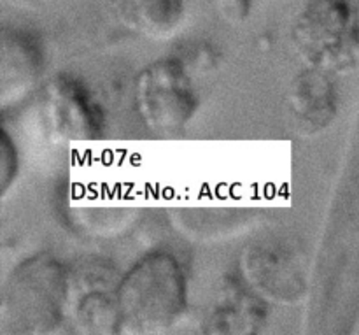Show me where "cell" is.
I'll use <instances>...</instances> for the list:
<instances>
[{"instance_id": "1", "label": "cell", "mask_w": 359, "mask_h": 335, "mask_svg": "<svg viewBox=\"0 0 359 335\" xmlns=\"http://www.w3.org/2000/svg\"><path fill=\"white\" fill-rule=\"evenodd\" d=\"M116 309L123 334H165L177 327L188 309V280L177 256L144 255L119 281Z\"/></svg>"}, {"instance_id": "9", "label": "cell", "mask_w": 359, "mask_h": 335, "mask_svg": "<svg viewBox=\"0 0 359 335\" xmlns=\"http://www.w3.org/2000/svg\"><path fill=\"white\" fill-rule=\"evenodd\" d=\"M221 13L233 21H242L249 13V2L251 0H217Z\"/></svg>"}, {"instance_id": "3", "label": "cell", "mask_w": 359, "mask_h": 335, "mask_svg": "<svg viewBox=\"0 0 359 335\" xmlns=\"http://www.w3.org/2000/svg\"><path fill=\"white\" fill-rule=\"evenodd\" d=\"M293 46L318 70H344L358 58L359 20L347 0H311L297 14Z\"/></svg>"}, {"instance_id": "6", "label": "cell", "mask_w": 359, "mask_h": 335, "mask_svg": "<svg viewBox=\"0 0 359 335\" xmlns=\"http://www.w3.org/2000/svg\"><path fill=\"white\" fill-rule=\"evenodd\" d=\"M44 67V55L39 42L30 34L4 30L2 34V98L16 97L32 86Z\"/></svg>"}, {"instance_id": "4", "label": "cell", "mask_w": 359, "mask_h": 335, "mask_svg": "<svg viewBox=\"0 0 359 335\" xmlns=\"http://www.w3.org/2000/svg\"><path fill=\"white\" fill-rule=\"evenodd\" d=\"M137 107L151 130L174 132L195 116L198 95L184 65L175 58L151 63L135 86Z\"/></svg>"}, {"instance_id": "2", "label": "cell", "mask_w": 359, "mask_h": 335, "mask_svg": "<svg viewBox=\"0 0 359 335\" xmlns=\"http://www.w3.org/2000/svg\"><path fill=\"white\" fill-rule=\"evenodd\" d=\"M70 298L65 267L37 255L16 267L4 288L2 325L14 334H48L62 325Z\"/></svg>"}, {"instance_id": "7", "label": "cell", "mask_w": 359, "mask_h": 335, "mask_svg": "<svg viewBox=\"0 0 359 335\" xmlns=\"http://www.w3.org/2000/svg\"><path fill=\"white\" fill-rule=\"evenodd\" d=\"M126 27L151 37H168L184 20L182 0H107Z\"/></svg>"}, {"instance_id": "10", "label": "cell", "mask_w": 359, "mask_h": 335, "mask_svg": "<svg viewBox=\"0 0 359 335\" xmlns=\"http://www.w3.org/2000/svg\"><path fill=\"white\" fill-rule=\"evenodd\" d=\"M358 330H359V318H358Z\"/></svg>"}, {"instance_id": "8", "label": "cell", "mask_w": 359, "mask_h": 335, "mask_svg": "<svg viewBox=\"0 0 359 335\" xmlns=\"http://www.w3.org/2000/svg\"><path fill=\"white\" fill-rule=\"evenodd\" d=\"M2 174H0V185H2V197H6L7 190L16 181L18 171H20V157H18L16 144L9 137V133L2 132Z\"/></svg>"}, {"instance_id": "5", "label": "cell", "mask_w": 359, "mask_h": 335, "mask_svg": "<svg viewBox=\"0 0 359 335\" xmlns=\"http://www.w3.org/2000/svg\"><path fill=\"white\" fill-rule=\"evenodd\" d=\"M46 116L60 137L90 139L102 129L100 105L86 88L74 79L60 77L49 83L46 93Z\"/></svg>"}]
</instances>
